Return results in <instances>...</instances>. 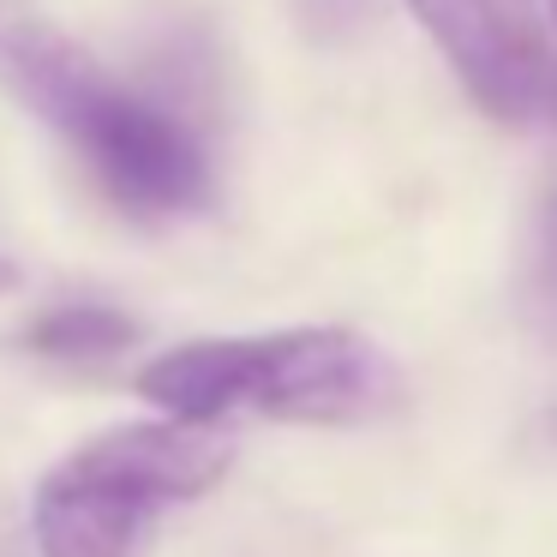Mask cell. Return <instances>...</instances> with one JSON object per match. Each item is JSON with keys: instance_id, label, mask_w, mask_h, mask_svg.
Returning a JSON list of instances; mask_svg holds the SVG:
<instances>
[{"instance_id": "obj_6", "label": "cell", "mask_w": 557, "mask_h": 557, "mask_svg": "<svg viewBox=\"0 0 557 557\" xmlns=\"http://www.w3.org/2000/svg\"><path fill=\"white\" fill-rule=\"evenodd\" d=\"M528 300L533 318L545 324V336L557 342V193L533 216V258H528Z\"/></svg>"}, {"instance_id": "obj_3", "label": "cell", "mask_w": 557, "mask_h": 557, "mask_svg": "<svg viewBox=\"0 0 557 557\" xmlns=\"http://www.w3.org/2000/svg\"><path fill=\"white\" fill-rule=\"evenodd\" d=\"M234 444L205 420H138L78 444L37 485V545L42 557H133L157 509L210 492L228 473Z\"/></svg>"}, {"instance_id": "obj_1", "label": "cell", "mask_w": 557, "mask_h": 557, "mask_svg": "<svg viewBox=\"0 0 557 557\" xmlns=\"http://www.w3.org/2000/svg\"><path fill=\"white\" fill-rule=\"evenodd\" d=\"M0 85L85 162L126 216L181 222L216 198V174L193 126L109 78L97 54L42 18L0 25Z\"/></svg>"}, {"instance_id": "obj_5", "label": "cell", "mask_w": 557, "mask_h": 557, "mask_svg": "<svg viewBox=\"0 0 557 557\" xmlns=\"http://www.w3.org/2000/svg\"><path fill=\"white\" fill-rule=\"evenodd\" d=\"M133 318L109 312V306H61V312L37 318L30 324V348L42 360H61V366H90V360H109L133 342Z\"/></svg>"}, {"instance_id": "obj_7", "label": "cell", "mask_w": 557, "mask_h": 557, "mask_svg": "<svg viewBox=\"0 0 557 557\" xmlns=\"http://www.w3.org/2000/svg\"><path fill=\"white\" fill-rule=\"evenodd\" d=\"M7 288H18V264H13V258H0V294H7Z\"/></svg>"}, {"instance_id": "obj_8", "label": "cell", "mask_w": 557, "mask_h": 557, "mask_svg": "<svg viewBox=\"0 0 557 557\" xmlns=\"http://www.w3.org/2000/svg\"><path fill=\"white\" fill-rule=\"evenodd\" d=\"M552 18H557V0H552Z\"/></svg>"}, {"instance_id": "obj_2", "label": "cell", "mask_w": 557, "mask_h": 557, "mask_svg": "<svg viewBox=\"0 0 557 557\" xmlns=\"http://www.w3.org/2000/svg\"><path fill=\"white\" fill-rule=\"evenodd\" d=\"M138 396L174 420H300L360 425L401 401V372L372 336L342 324H294L264 336H210L157 354Z\"/></svg>"}, {"instance_id": "obj_4", "label": "cell", "mask_w": 557, "mask_h": 557, "mask_svg": "<svg viewBox=\"0 0 557 557\" xmlns=\"http://www.w3.org/2000/svg\"><path fill=\"white\" fill-rule=\"evenodd\" d=\"M480 114L521 126L552 90L545 0H408Z\"/></svg>"}]
</instances>
